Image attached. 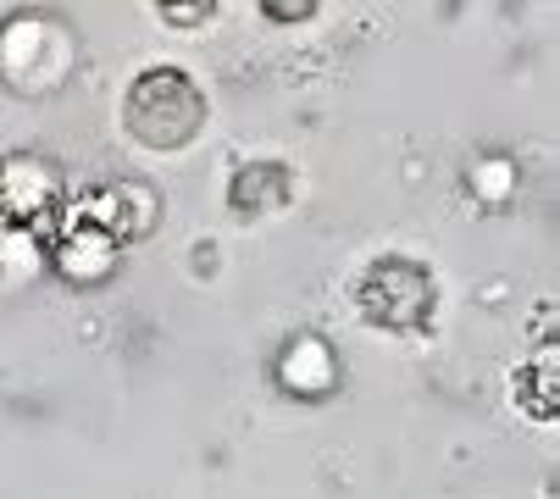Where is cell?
Wrapping results in <instances>:
<instances>
[{
    "mask_svg": "<svg viewBox=\"0 0 560 499\" xmlns=\"http://www.w3.org/2000/svg\"><path fill=\"white\" fill-rule=\"evenodd\" d=\"M78 222H95L101 233H112L117 244L122 239H139L144 228H155V195L133 189V184H106V189H90L78 195Z\"/></svg>",
    "mask_w": 560,
    "mask_h": 499,
    "instance_id": "cell-5",
    "label": "cell"
},
{
    "mask_svg": "<svg viewBox=\"0 0 560 499\" xmlns=\"http://www.w3.org/2000/svg\"><path fill=\"white\" fill-rule=\"evenodd\" d=\"M122 128L150 150H184L206 128V95L184 67H150L128 83Z\"/></svg>",
    "mask_w": 560,
    "mask_h": 499,
    "instance_id": "cell-1",
    "label": "cell"
},
{
    "mask_svg": "<svg viewBox=\"0 0 560 499\" xmlns=\"http://www.w3.org/2000/svg\"><path fill=\"white\" fill-rule=\"evenodd\" d=\"M67 67H72V45L56 23H45V18L0 23V78H7L12 90L45 95L56 78H67Z\"/></svg>",
    "mask_w": 560,
    "mask_h": 499,
    "instance_id": "cell-2",
    "label": "cell"
},
{
    "mask_svg": "<svg viewBox=\"0 0 560 499\" xmlns=\"http://www.w3.org/2000/svg\"><path fill=\"white\" fill-rule=\"evenodd\" d=\"M61 211V184L39 161L0 166V228H39Z\"/></svg>",
    "mask_w": 560,
    "mask_h": 499,
    "instance_id": "cell-4",
    "label": "cell"
},
{
    "mask_svg": "<svg viewBox=\"0 0 560 499\" xmlns=\"http://www.w3.org/2000/svg\"><path fill=\"white\" fill-rule=\"evenodd\" d=\"M112 256H117V239L112 233H101L95 222H67L61 228V244H56V262L72 272V278H101V272H112Z\"/></svg>",
    "mask_w": 560,
    "mask_h": 499,
    "instance_id": "cell-6",
    "label": "cell"
},
{
    "mask_svg": "<svg viewBox=\"0 0 560 499\" xmlns=\"http://www.w3.org/2000/svg\"><path fill=\"white\" fill-rule=\"evenodd\" d=\"M155 12H162L167 28H200L217 12V0H155Z\"/></svg>",
    "mask_w": 560,
    "mask_h": 499,
    "instance_id": "cell-8",
    "label": "cell"
},
{
    "mask_svg": "<svg viewBox=\"0 0 560 499\" xmlns=\"http://www.w3.org/2000/svg\"><path fill=\"white\" fill-rule=\"evenodd\" d=\"M355 305L377 327H417L433 311V278H428V267L399 262V256L372 262L355 283Z\"/></svg>",
    "mask_w": 560,
    "mask_h": 499,
    "instance_id": "cell-3",
    "label": "cell"
},
{
    "mask_svg": "<svg viewBox=\"0 0 560 499\" xmlns=\"http://www.w3.org/2000/svg\"><path fill=\"white\" fill-rule=\"evenodd\" d=\"M289 200V166L278 161H256L245 173H233V189H228V206L238 217H267L272 206Z\"/></svg>",
    "mask_w": 560,
    "mask_h": 499,
    "instance_id": "cell-7",
    "label": "cell"
},
{
    "mask_svg": "<svg viewBox=\"0 0 560 499\" xmlns=\"http://www.w3.org/2000/svg\"><path fill=\"white\" fill-rule=\"evenodd\" d=\"M261 12L272 23H305V18H316V0H261Z\"/></svg>",
    "mask_w": 560,
    "mask_h": 499,
    "instance_id": "cell-9",
    "label": "cell"
}]
</instances>
